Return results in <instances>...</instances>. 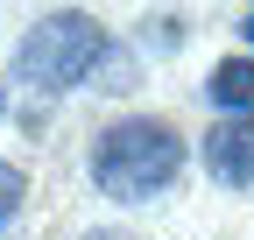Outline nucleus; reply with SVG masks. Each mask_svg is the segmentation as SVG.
<instances>
[{"instance_id": "nucleus-4", "label": "nucleus", "mask_w": 254, "mask_h": 240, "mask_svg": "<svg viewBox=\"0 0 254 240\" xmlns=\"http://www.w3.org/2000/svg\"><path fill=\"white\" fill-rule=\"evenodd\" d=\"M198 92H205V106H212L219 120H247V113H254V57H247V50H240V57H219Z\"/></svg>"}, {"instance_id": "nucleus-6", "label": "nucleus", "mask_w": 254, "mask_h": 240, "mask_svg": "<svg viewBox=\"0 0 254 240\" xmlns=\"http://www.w3.org/2000/svg\"><path fill=\"white\" fill-rule=\"evenodd\" d=\"M78 240H134V233H120V226H85Z\"/></svg>"}, {"instance_id": "nucleus-1", "label": "nucleus", "mask_w": 254, "mask_h": 240, "mask_svg": "<svg viewBox=\"0 0 254 240\" xmlns=\"http://www.w3.org/2000/svg\"><path fill=\"white\" fill-rule=\"evenodd\" d=\"M184 163H190V141H184L177 120L120 113V120H106V127L92 134L85 177H92V191L113 198V205H148V198H163L184 177Z\"/></svg>"}, {"instance_id": "nucleus-3", "label": "nucleus", "mask_w": 254, "mask_h": 240, "mask_svg": "<svg viewBox=\"0 0 254 240\" xmlns=\"http://www.w3.org/2000/svg\"><path fill=\"white\" fill-rule=\"evenodd\" d=\"M198 163L219 191H254V113L247 120H219L198 141Z\"/></svg>"}, {"instance_id": "nucleus-2", "label": "nucleus", "mask_w": 254, "mask_h": 240, "mask_svg": "<svg viewBox=\"0 0 254 240\" xmlns=\"http://www.w3.org/2000/svg\"><path fill=\"white\" fill-rule=\"evenodd\" d=\"M106 57H113V36H106L99 14L50 7L43 21H28V36L14 43L7 78L28 85V92H78V85H92V71H99Z\"/></svg>"}, {"instance_id": "nucleus-5", "label": "nucleus", "mask_w": 254, "mask_h": 240, "mask_svg": "<svg viewBox=\"0 0 254 240\" xmlns=\"http://www.w3.org/2000/svg\"><path fill=\"white\" fill-rule=\"evenodd\" d=\"M28 212V177L0 156V233H14V219Z\"/></svg>"}, {"instance_id": "nucleus-7", "label": "nucleus", "mask_w": 254, "mask_h": 240, "mask_svg": "<svg viewBox=\"0 0 254 240\" xmlns=\"http://www.w3.org/2000/svg\"><path fill=\"white\" fill-rule=\"evenodd\" d=\"M233 28H240V43H247V57H254V7H247V14H240Z\"/></svg>"}, {"instance_id": "nucleus-8", "label": "nucleus", "mask_w": 254, "mask_h": 240, "mask_svg": "<svg viewBox=\"0 0 254 240\" xmlns=\"http://www.w3.org/2000/svg\"><path fill=\"white\" fill-rule=\"evenodd\" d=\"M0 113H7V92H0Z\"/></svg>"}]
</instances>
